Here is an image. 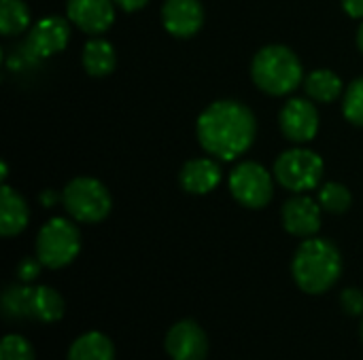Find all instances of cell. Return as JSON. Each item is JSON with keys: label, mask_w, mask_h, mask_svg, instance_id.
<instances>
[{"label": "cell", "mask_w": 363, "mask_h": 360, "mask_svg": "<svg viewBox=\"0 0 363 360\" xmlns=\"http://www.w3.org/2000/svg\"><path fill=\"white\" fill-rule=\"evenodd\" d=\"M304 89L308 98H313L315 102L330 104L342 93V79L332 70L319 68V70H313L304 79Z\"/></svg>", "instance_id": "obj_18"}, {"label": "cell", "mask_w": 363, "mask_h": 360, "mask_svg": "<svg viewBox=\"0 0 363 360\" xmlns=\"http://www.w3.org/2000/svg\"><path fill=\"white\" fill-rule=\"evenodd\" d=\"M30 210L26 199L13 191L9 185H2L0 189V233L4 238H13L21 233L28 227Z\"/></svg>", "instance_id": "obj_15"}, {"label": "cell", "mask_w": 363, "mask_h": 360, "mask_svg": "<svg viewBox=\"0 0 363 360\" xmlns=\"http://www.w3.org/2000/svg\"><path fill=\"white\" fill-rule=\"evenodd\" d=\"M0 360H34V348L21 335H6L0 344Z\"/></svg>", "instance_id": "obj_24"}, {"label": "cell", "mask_w": 363, "mask_h": 360, "mask_svg": "<svg viewBox=\"0 0 363 360\" xmlns=\"http://www.w3.org/2000/svg\"><path fill=\"white\" fill-rule=\"evenodd\" d=\"M115 6L113 0H68L66 13L79 30L96 36L106 32L115 21Z\"/></svg>", "instance_id": "obj_10"}, {"label": "cell", "mask_w": 363, "mask_h": 360, "mask_svg": "<svg viewBox=\"0 0 363 360\" xmlns=\"http://www.w3.org/2000/svg\"><path fill=\"white\" fill-rule=\"evenodd\" d=\"M253 83L270 95H287L304 81L300 57L285 45L264 47L251 64Z\"/></svg>", "instance_id": "obj_3"}, {"label": "cell", "mask_w": 363, "mask_h": 360, "mask_svg": "<svg viewBox=\"0 0 363 360\" xmlns=\"http://www.w3.org/2000/svg\"><path fill=\"white\" fill-rule=\"evenodd\" d=\"M121 11L125 13H134V11H140L143 6H147L149 0H113Z\"/></svg>", "instance_id": "obj_28"}, {"label": "cell", "mask_w": 363, "mask_h": 360, "mask_svg": "<svg viewBox=\"0 0 363 360\" xmlns=\"http://www.w3.org/2000/svg\"><path fill=\"white\" fill-rule=\"evenodd\" d=\"M362 339H363V318H362Z\"/></svg>", "instance_id": "obj_30"}, {"label": "cell", "mask_w": 363, "mask_h": 360, "mask_svg": "<svg viewBox=\"0 0 363 360\" xmlns=\"http://www.w3.org/2000/svg\"><path fill=\"white\" fill-rule=\"evenodd\" d=\"M342 110L345 117L353 123L363 127V76L355 79L345 93V102H342Z\"/></svg>", "instance_id": "obj_23"}, {"label": "cell", "mask_w": 363, "mask_h": 360, "mask_svg": "<svg viewBox=\"0 0 363 360\" xmlns=\"http://www.w3.org/2000/svg\"><path fill=\"white\" fill-rule=\"evenodd\" d=\"M62 204L68 214L79 223H100L111 212V193L108 189L87 176H79L64 187Z\"/></svg>", "instance_id": "obj_4"}, {"label": "cell", "mask_w": 363, "mask_h": 360, "mask_svg": "<svg viewBox=\"0 0 363 360\" xmlns=\"http://www.w3.org/2000/svg\"><path fill=\"white\" fill-rule=\"evenodd\" d=\"M68 360H115V348L106 335L89 331L74 339L68 350Z\"/></svg>", "instance_id": "obj_17"}, {"label": "cell", "mask_w": 363, "mask_h": 360, "mask_svg": "<svg viewBox=\"0 0 363 360\" xmlns=\"http://www.w3.org/2000/svg\"><path fill=\"white\" fill-rule=\"evenodd\" d=\"M166 352L172 360H204L208 354V339L204 329L194 320L177 323L166 335Z\"/></svg>", "instance_id": "obj_9"}, {"label": "cell", "mask_w": 363, "mask_h": 360, "mask_svg": "<svg viewBox=\"0 0 363 360\" xmlns=\"http://www.w3.org/2000/svg\"><path fill=\"white\" fill-rule=\"evenodd\" d=\"M30 25V8L23 0H0V32L13 36Z\"/></svg>", "instance_id": "obj_21"}, {"label": "cell", "mask_w": 363, "mask_h": 360, "mask_svg": "<svg viewBox=\"0 0 363 360\" xmlns=\"http://www.w3.org/2000/svg\"><path fill=\"white\" fill-rule=\"evenodd\" d=\"M164 28L177 38H189L204 25V6L200 0H166L162 6Z\"/></svg>", "instance_id": "obj_11"}, {"label": "cell", "mask_w": 363, "mask_h": 360, "mask_svg": "<svg viewBox=\"0 0 363 360\" xmlns=\"http://www.w3.org/2000/svg\"><path fill=\"white\" fill-rule=\"evenodd\" d=\"M342 8L347 11V15L363 19V0H342Z\"/></svg>", "instance_id": "obj_27"}, {"label": "cell", "mask_w": 363, "mask_h": 360, "mask_svg": "<svg viewBox=\"0 0 363 360\" xmlns=\"http://www.w3.org/2000/svg\"><path fill=\"white\" fill-rule=\"evenodd\" d=\"M340 303L347 314L351 316H362L363 314V293L357 289H347L340 297Z\"/></svg>", "instance_id": "obj_25"}, {"label": "cell", "mask_w": 363, "mask_h": 360, "mask_svg": "<svg viewBox=\"0 0 363 360\" xmlns=\"http://www.w3.org/2000/svg\"><path fill=\"white\" fill-rule=\"evenodd\" d=\"M291 274L296 284L308 295H321L330 291L342 274L340 250L323 238H308L298 248Z\"/></svg>", "instance_id": "obj_2"}, {"label": "cell", "mask_w": 363, "mask_h": 360, "mask_svg": "<svg viewBox=\"0 0 363 360\" xmlns=\"http://www.w3.org/2000/svg\"><path fill=\"white\" fill-rule=\"evenodd\" d=\"M230 191L238 204L259 210L272 199V176L264 166L255 161H242L230 174Z\"/></svg>", "instance_id": "obj_7"}, {"label": "cell", "mask_w": 363, "mask_h": 360, "mask_svg": "<svg viewBox=\"0 0 363 360\" xmlns=\"http://www.w3.org/2000/svg\"><path fill=\"white\" fill-rule=\"evenodd\" d=\"M81 250V233L66 219H51L36 238V257L49 269H60L77 259Z\"/></svg>", "instance_id": "obj_5"}, {"label": "cell", "mask_w": 363, "mask_h": 360, "mask_svg": "<svg viewBox=\"0 0 363 360\" xmlns=\"http://www.w3.org/2000/svg\"><path fill=\"white\" fill-rule=\"evenodd\" d=\"M279 123L285 138H289L291 142H311L319 132V112L308 100L294 98L281 108Z\"/></svg>", "instance_id": "obj_8"}, {"label": "cell", "mask_w": 363, "mask_h": 360, "mask_svg": "<svg viewBox=\"0 0 363 360\" xmlns=\"http://www.w3.org/2000/svg\"><path fill=\"white\" fill-rule=\"evenodd\" d=\"M83 66L91 76H106L117 66L115 47L104 38H91L83 47Z\"/></svg>", "instance_id": "obj_16"}, {"label": "cell", "mask_w": 363, "mask_h": 360, "mask_svg": "<svg viewBox=\"0 0 363 360\" xmlns=\"http://www.w3.org/2000/svg\"><path fill=\"white\" fill-rule=\"evenodd\" d=\"M274 176L285 189L294 193H306L321 185L323 159L308 149L285 151L274 161Z\"/></svg>", "instance_id": "obj_6"}, {"label": "cell", "mask_w": 363, "mask_h": 360, "mask_svg": "<svg viewBox=\"0 0 363 360\" xmlns=\"http://www.w3.org/2000/svg\"><path fill=\"white\" fill-rule=\"evenodd\" d=\"M40 261H38V257L36 259H32V257H28V259H23L19 265H17V278L21 280V282H32V280H36L38 278V274H40Z\"/></svg>", "instance_id": "obj_26"}, {"label": "cell", "mask_w": 363, "mask_h": 360, "mask_svg": "<svg viewBox=\"0 0 363 360\" xmlns=\"http://www.w3.org/2000/svg\"><path fill=\"white\" fill-rule=\"evenodd\" d=\"M179 182L187 193L204 195L219 187L221 182V166L215 159H189L179 174Z\"/></svg>", "instance_id": "obj_14"}, {"label": "cell", "mask_w": 363, "mask_h": 360, "mask_svg": "<svg viewBox=\"0 0 363 360\" xmlns=\"http://www.w3.org/2000/svg\"><path fill=\"white\" fill-rule=\"evenodd\" d=\"M68 40H70L68 21L64 17L53 15V17H43L40 21L34 23L26 45H28L30 53H34L38 57H49V55L64 51Z\"/></svg>", "instance_id": "obj_13"}, {"label": "cell", "mask_w": 363, "mask_h": 360, "mask_svg": "<svg viewBox=\"0 0 363 360\" xmlns=\"http://www.w3.org/2000/svg\"><path fill=\"white\" fill-rule=\"evenodd\" d=\"M357 47L362 49L363 53V23L359 25V30H357Z\"/></svg>", "instance_id": "obj_29"}, {"label": "cell", "mask_w": 363, "mask_h": 360, "mask_svg": "<svg viewBox=\"0 0 363 360\" xmlns=\"http://www.w3.org/2000/svg\"><path fill=\"white\" fill-rule=\"evenodd\" d=\"M32 295L34 286L28 284H11L2 295V310L9 320L32 318Z\"/></svg>", "instance_id": "obj_20"}, {"label": "cell", "mask_w": 363, "mask_h": 360, "mask_svg": "<svg viewBox=\"0 0 363 360\" xmlns=\"http://www.w3.org/2000/svg\"><path fill=\"white\" fill-rule=\"evenodd\" d=\"M198 142L221 161L247 153L257 134V121L249 106L234 100L213 102L198 117Z\"/></svg>", "instance_id": "obj_1"}, {"label": "cell", "mask_w": 363, "mask_h": 360, "mask_svg": "<svg viewBox=\"0 0 363 360\" xmlns=\"http://www.w3.org/2000/svg\"><path fill=\"white\" fill-rule=\"evenodd\" d=\"M64 316V299L49 286H34L32 318L40 323H57Z\"/></svg>", "instance_id": "obj_19"}, {"label": "cell", "mask_w": 363, "mask_h": 360, "mask_svg": "<svg viewBox=\"0 0 363 360\" xmlns=\"http://www.w3.org/2000/svg\"><path fill=\"white\" fill-rule=\"evenodd\" d=\"M351 202H353L351 191L340 182H325L319 189V204L325 212L342 214L351 208Z\"/></svg>", "instance_id": "obj_22"}, {"label": "cell", "mask_w": 363, "mask_h": 360, "mask_svg": "<svg viewBox=\"0 0 363 360\" xmlns=\"http://www.w3.org/2000/svg\"><path fill=\"white\" fill-rule=\"evenodd\" d=\"M283 227L298 238H313L321 229V204L298 193L283 206Z\"/></svg>", "instance_id": "obj_12"}]
</instances>
